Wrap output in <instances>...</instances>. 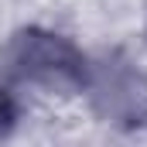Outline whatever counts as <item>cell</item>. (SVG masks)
Returning <instances> with one entry per match:
<instances>
[{
    "mask_svg": "<svg viewBox=\"0 0 147 147\" xmlns=\"http://www.w3.org/2000/svg\"><path fill=\"white\" fill-rule=\"evenodd\" d=\"M3 72L14 82L41 86L51 92H75L86 89L89 62L69 38L41 28H24L3 45Z\"/></svg>",
    "mask_w": 147,
    "mask_h": 147,
    "instance_id": "6da1fadb",
    "label": "cell"
},
{
    "mask_svg": "<svg viewBox=\"0 0 147 147\" xmlns=\"http://www.w3.org/2000/svg\"><path fill=\"white\" fill-rule=\"evenodd\" d=\"M92 110L116 127H140L147 123V72L134 65L127 55L113 51L89 65L86 79Z\"/></svg>",
    "mask_w": 147,
    "mask_h": 147,
    "instance_id": "7a4b0ae2",
    "label": "cell"
},
{
    "mask_svg": "<svg viewBox=\"0 0 147 147\" xmlns=\"http://www.w3.org/2000/svg\"><path fill=\"white\" fill-rule=\"evenodd\" d=\"M14 123H17V106H14V99L0 89V137H7V134L14 130Z\"/></svg>",
    "mask_w": 147,
    "mask_h": 147,
    "instance_id": "3957f363",
    "label": "cell"
},
{
    "mask_svg": "<svg viewBox=\"0 0 147 147\" xmlns=\"http://www.w3.org/2000/svg\"><path fill=\"white\" fill-rule=\"evenodd\" d=\"M144 31H147V10H144Z\"/></svg>",
    "mask_w": 147,
    "mask_h": 147,
    "instance_id": "277c9868",
    "label": "cell"
}]
</instances>
